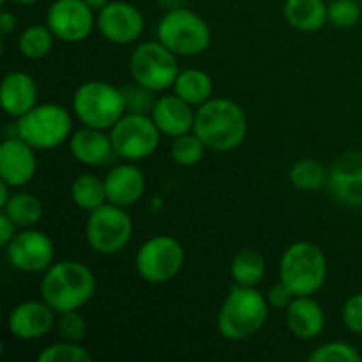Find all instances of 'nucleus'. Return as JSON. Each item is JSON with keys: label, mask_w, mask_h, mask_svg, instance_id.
Listing matches in <instances>:
<instances>
[{"label": "nucleus", "mask_w": 362, "mask_h": 362, "mask_svg": "<svg viewBox=\"0 0 362 362\" xmlns=\"http://www.w3.org/2000/svg\"><path fill=\"white\" fill-rule=\"evenodd\" d=\"M193 131L209 151L232 152L247 136V117L239 103L226 98H212L194 113Z\"/></svg>", "instance_id": "1"}, {"label": "nucleus", "mask_w": 362, "mask_h": 362, "mask_svg": "<svg viewBox=\"0 0 362 362\" xmlns=\"http://www.w3.org/2000/svg\"><path fill=\"white\" fill-rule=\"evenodd\" d=\"M95 286V276L87 265L78 260H60L42 272L39 293L57 313H66L90 303Z\"/></svg>", "instance_id": "2"}, {"label": "nucleus", "mask_w": 362, "mask_h": 362, "mask_svg": "<svg viewBox=\"0 0 362 362\" xmlns=\"http://www.w3.org/2000/svg\"><path fill=\"white\" fill-rule=\"evenodd\" d=\"M269 311L271 304L260 290L235 285L219 306L218 332L226 341H246L265 327Z\"/></svg>", "instance_id": "3"}, {"label": "nucleus", "mask_w": 362, "mask_h": 362, "mask_svg": "<svg viewBox=\"0 0 362 362\" xmlns=\"http://www.w3.org/2000/svg\"><path fill=\"white\" fill-rule=\"evenodd\" d=\"M327 258L324 250L310 240L290 244L279 260V281L285 283L293 296H315L327 281Z\"/></svg>", "instance_id": "4"}, {"label": "nucleus", "mask_w": 362, "mask_h": 362, "mask_svg": "<svg viewBox=\"0 0 362 362\" xmlns=\"http://www.w3.org/2000/svg\"><path fill=\"white\" fill-rule=\"evenodd\" d=\"M73 113L83 126L110 131L126 115V95L122 87L105 80H88L73 94Z\"/></svg>", "instance_id": "5"}, {"label": "nucleus", "mask_w": 362, "mask_h": 362, "mask_svg": "<svg viewBox=\"0 0 362 362\" xmlns=\"http://www.w3.org/2000/svg\"><path fill=\"white\" fill-rule=\"evenodd\" d=\"M16 134L35 151H52L69 141L73 117L57 103H39L30 112L16 119Z\"/></svg>", "instance_id": "6"}, {"label": "nucleus", "mask_w": 362, "mask_h": 362, "mask_svg": "<svg viewBox=\"0 0 362 362\" xmlns=\"http://www.w3.org/2000/svg\"><path fill=\"white\" fill-rule=\"evenodd\" d=\"M158 41L177 57H197L207 52L212 42V30L207 21L186 7L166 11L158 23Z\"/></svg>", "instance_id": "7"}, {"label": "nucleus", "mask_w": 362, "mask_h": 362, "mask_svg": "<svg viewBox=\"0 0 362 362\" xmlns=\"http://www.w3.org/2000/svg\"><path fill=\"white\" fill-rule=\"evenodd\" d=\"M129 73L133 81L159 94L173 88L180 69L172 49L161 41H145L131 53Z\"/></svg>", "instance_id": "8"}, {"label": "nucleus", "mask_w": 362, "mask_h": 362, "mask_svg": "<svg viewBox=\"0 0 362 362\" xmlns=\"http://www.w3.org/2000/svg\"><path fill=\"white\" fill-rule=\"evenodd\" d=\"M186 262L184 246L172 235H154L134 255V269L144 281L165 285L180 274Z\"/></svg>", "instance_id": "9"}, {"label": "nucleus", "mask_w": 362, "mask_h": 362, "mask_svg": "<svg viewBox=\"0 0 362 362\" xmlns=\"http://www.w3.org/2000/svg\"><path fill=\"white\" fill-rule=\"evenodd\" d=\"M85 237L90 250L98 255H117L129 244L133 237V219L126 207L110 202L88 212Z\"/></svg>", "instance_id": "10"}, {"label": "nucleus", "mask_w": 362, "mask_h": 362, "mask_svg": "<svg viewBox=\"0 0 362 362\" xmlns=\"http://www.w3.org/2000/svg\"><path fill=\"white\" fill-rule=\"evenodd\" d=\"M115 156L126 161H144L161 145V131L147 113H126L110 129Z\"/></svg>", "instance_id": "11"}, {"label": "nucleus", "mask_w": 362, "mask_h": 362, "mask_svg": "<svg viewBox=\"0 0 362 362\" xmlns=\"http://www.w3.org/2000/svg\"><path fill=\"white\" fill-rule=\"evenodd\" d=\"M7 262L27 274H39L55 262V244L48 233L35 228H21L6 246Z\"/></svg>", "instance_id": "12"}, {"label": "nucleus", "mask_w": 362, "mask_h": 362, "mask_svg": "<svg viewBox=\"0 0 362 362\" xmlns=\"http://www.w3.org/2000/svg\"><path fill=\"white\" fill-rule=\"evenodd\" d=\"M83 0H55L46 11V25L57 41L76 42L85 41L95 28L98 14Z\"/></svg>", "instance_id": "13"}, {"label": "nucleus", "mask_w": 362, "mask_h": 362, "mask_svg": "<svg viewBox=\"0 0 362 362\" xmlns=\"http://www.w3.org/2000/svg\"><path fill=\"white\" fill-rule=\"evenodd\" d=\"M95 28L112 45H133L141 37L145 18L136 6L124 0H112L108 6L98 11Z\"/></svg>", "instance_id": "14"}, {"label": "nucleus", "mask_w": 362, "mask_h": 362, "mask_svg": "<svg viewBox=\"0 0 362 362\" xmlns=\"http://www.w3.org/2000/svg\"><path fill=\"white\" fill-rule=\"evenodd\" d=\"M57 317L59 313L42 299L23 300L7 315V331L20 341H37L55 327Z\"/></svg>", "instance_id": "15"}, {"label": "nucleus", "mask_w": 362, "mask_h": 362, "mask_svg": "<svg viewBox=\"0 0 362 362\" xmlns=\"http://www.w3.org/2000/svg\"><path fill=\"white\" fill-rule=\"evenodd\" d=\"M331 197L350 209L362 207V151H349L332 163L327 177Z\"/></svg>", "instance_id": "16"}, {"label": "nucleus", "mask_w": 362, "mask_h": 362, "mask_svg": "<svg viewBox=\"0 0 362 362\" xmlns=\"http://www.w3.org/2000/svg\"><path fill=\"white\" fill-rule=\"evenodd\" d=\"M37 172L35 148L20 136L6 138L0 144V180L18 189L32 182Z\"/></svg>", "instance_id": "17"}, {"label": "nucleus", "mask_w": 362, "mask_h": 362, "mask_svg": "<svg viewBox=\"0 0 362 362\" xmlns=\"http://www.w3.org/2000/svg\"><path fill=\"white\" fill-rule=\"evenodd\" d=\"M147 187L145 173L136 165H117L106 173L105 177V189L106 200L119 207H131L141 200Z\"/></svg>", "instance_id": "18"}, {"label": "nucleus", "mask_w": 362, "mask_h": 362, "mask_svg": "<svg viewBox=\"0 0 362 362\" xmlns=\"http://www.w3.org/2000/svg\"><path fill=\"white\" fill-rule=\"evenodd\" d=\"M194 113H197V108L173 92V94L159 95L154 108H152L151 117L154 119L156 126L159 127L163 136L177 138L180 134L193 131Z\"/></svg>", "instance_id": "19"}, {"label": "nucleus", "mask_w": 362, "mask_h": 362, "mask_svg": "<svg viewBox=\"0 0 362 362\" xmlns=\"http://www.w3.org/2000/svg\"><path fill=\"white\" fill-rule=\"evenodd\" d=\"M39 99V88L34 76L25 71H11L4 76L0 87V103L6 115L20 119L30 112Z\"/></svg>", "instance_id": "20"}, {"label": "nucleus", "mask_w": 362, "mask_h": 362, "mask_svg": "<svg viewBox=\"0 0 362 362\" xmlns=\"http://www.w3.org/2000/svg\"><path fill=\"white\" fill-rule=\"evenodd\" d=\"M69 148L73 158L85 166H101L115 156L110 133L98 127L83 126L81 129L73 131Z\"/></svg>", "instance_id": "21"}, {"label": "nucleus", "mask_w": 362, "mask_h": 362, "mask_svg": "<svg viewBox=\"0 0 362 362\" xmlns=\"http://www.w3.org/2000/svg\"><path fill=\"white\" fill-rule=\"evenodd\" d=\"M286 325L296 338L310 341L325 329V311L313 296H299L286 308Z\"/></svg>", "instance_id": "22"}, {"label": "nucleus", "mask_w": 362, "mask_h": 362, "mask_svg": "<svg viewBox=\"0 0 362 362\" xmlns=\"http://www.w3.org/2000/svg\"><path fill=\"white\" fill-rule=\"evenodd\" d=\"M283 14L286 23L299 32H318L329 23L324 0H285Z\"/></svg>", "instance_id": "23"}, {"label": "nucleus", "mask_w": 362, "mask_h": 362, "mask_svg": "<svg viewBox=\"0 0 362 362\" xmlns=\"http://www.w3.org/2000/svg\"><path fill=\"white\" fill-rule=\"evenodd\" d=\"M173 92L180 99L189 103L191 106L198 108L204 103H207L209 99L214 98L212 95L214 94V81H212V76L209 73L191 67V69L180 71L175 83H173Z\"/></svg>", "instance_id": "24"}, {"label": "nucleus", "mask_w": 362, "mask_h": 362, "mask_svg": "<svg viewBox=\"0 0 362 362\" xmlns=\"http://www.w3.org/2000/svg\"><path fill=\"white\" fill-rule=\"evenodd\" d=\"M267 264L264 255L255 247H243L233 255L230 262V276L239 286H255L257 288L265 278Z\"/></svg>", "instance_id": "25"}, {"label": "nucleus", "mask_w": 362, "mask_h": 362, "mask_svg": "<svg viewBox=\"0 0 362 362\" xmlns=\"http://www.w3.org/2000/svg\"><path fill=\"white\" fill-rule=\"evenodd\" d=\"M71 200L80 211L92 212L98 207L105 205L106 189H105V177H99L95 173H80L71 184Z\"/></svg>", "instance_id": "26"}, {"label": "nucleus", "mask_w": 362, "mask_h": 362, "mask_svg": "<svg viewBox=\"0 0 362 362\" xmlns=\"http://www.w3.org/2000/svg\"><path fill=\"white\" fill-rule=\"evenodd\" d=\"M0 211L20 230L34 228L45 216V204L32 193H13Z\"/></svg>", "instance_id": "27"}, {"label": "nucleus", "mask_w": 362, "mask_h": 362, "mask_svg": "<svg viewBox=\"0 0 362 362\" xmlns=\"http://www.w3.org/2000/svg\"><path fill=\"white\" fill-rule=\"evenodd\" d=\"M55 35L48 25H28L18 37V49L28 60H42L55 45Z\"/></svg>", "instance_id": "28"}, {"label": "nucleus", "mask_w": 362, "mask_h": 362, "mask_svg": "<svg viewBox=\"0 0 362 362\" xmlns=\"http://www.w3.org/2000/svg\"><path fill=\"white\" fill-rule=\"evenodd\" d=\"M288 177L293 187L306 191V193H313V191H318L324 186H327L329 172L320 161L308 158L293 163Z\"/></svg>", "instance_id": "29"}, {"label": "nucleus", "mask_w": 362, "mask_h": 362, "mask_svg": "<svg viewBox=\"0 0 362 362\" xmlns=\"http://www.w3.org/2000/svg\"><path fill=\"white\" fill-rule=\"evenodd\" d=\"M172 147H170V156L173 161L184 168L198 165L205 158V152L209 151L207 145L204 144L200 136L194 131H189L186 134L172 138Z\"/></svg>", "instance_id": "30"}, {"label": "nucleus", "mask_w": 362, "mask_h": 362, "mask_svg": "<svg viewBox=\"0 0 362 362\" xmlns=\"http://www.w3.org/2000/svg\"><path fill=\"white\" fill-rule=\"evenodd\" d=\"M94 357L85 349L81 343L60 341L52 343V345L45 346L41 352L37 354V362H92Z\"/></svg>", "instance_id": "31"}, {"label": "nucleus", "mask_w": 362, "mask_h": 362, "mask_svg": "<svg viewBox=\"0 0 362 362\" xmlns=\"http://www.w3.org/2000/svg\"><path fill=\"white\" fill-rule=\"evenodd\" d=\"M310 362H361L359 350L346 341H329L317 346L308 356Z\"/></svg>", "instance_id": "32"}, {"label": "nucleus", "mask_w": 362, "mask_h": 362, "mask_svg": "<svg viewBox=\"0 0 362 362\" xmlns=\"http://www.w3.org/2000/svg\"><path fill=\"white\" fill-rule=\"evenodd\" d=\"M362 7L359 0H332L327 4L329 23L336 28H352L359 23Z\"/></svg>", "instance_id": "33"}, {"label": "nucleus", "mask_w": 362, "mask_h": 362, "mask_svg": "<svg viewBox=\"0 0 362 362\" xmlns=\"http://www.w3.org/2000/svg\"><path fill=\"white\" fill-rule=\"evenodd\" d=\"M55 327L59 331L60 339H66V341L81 343L87 336V322H85V317L80 313V310L59 313Z\"/></svg>", "instance_id": "34"}, {"label": "nucleus", "mask_w": 362, "mask_h": 362, "mask_svg": "<svg viewBox=\"0 0 362 362\" xmlns=\"http://www.w3.org/2000/svg\"><path fill=\"white\" fill-rule=\"evenodd\" d=\"M122 90L124 95H126L127 113H147V115H151L152 108H154L156 101H158L156 92L141 87L136 81H133L127 87H122Z\"/></svg>", "instance_id": "35"}, {"label": "nucleus", "mask_w": 362, "mask_h": 362, "mask_svg": "<svg viewBox=\"0 0 362 362\" xmlns=\"http://www.w3.org/2000/svg\"><path fill=\"white\" fill-rule=\"evenodd\" d=\"M345 327L354 334H362V292L354 293L345 300L341 310Z\"/></svg>", "instance_id": "36"}, {"label": "nucleus", "mask_w": 362, "mask_h": 362, "mask_svg": "<svg viewBox=\"0 0 362 362\" xmlns=\"http://www.w3.org/2000/svg\"><path fill=\"white\" fill-rule=\"evenodd\" d=\"M265 297H267L269 304H271V308H274V310H286V308L292 304V300L296 299L292 290H290L283 281L272 285Z\"/></svg>", "instance_id": "37"}, {"label": "nucleus", "mask_w": 362, "mask_h": 362, "mask_svg": "<svg viewBox=\"0 0 362 362\" xmlns=\"http://www.w3.org/2000/svg\"><path fill=\"white\" fill-rule=\"evenodd\" d=\"M16 230L18 226L4 212H0V246L6 247L13 240V237L16 235Z\"/></svg>", "instance_id": "38"}, {"label": "nucleus", "mask_w": 362, "mask_h": 362, "mask_svg": "<svg viewBox=\"0 0 362 362\" xmlns=\"http://www.w3.org/2000/svg\"><path fill=\"white\" fill-rule=\"evenodd\" d=\"M16 27H18V18L14 16L11 11L4 9L2 14H0V32H2L4 37L13 34V32L16 30Z\"/></svg>", "instance_id": "39"}, {"label": "nucleus", "mask_w": 362, "mask_h": 362, "mask_svg": "<svg viewBox=\"0 0 362 362\" xmlns=\"http://www.w3.org/2000/svg\"><path fill=\"white\" fill-rule=\"evenodd\" d=\"M13 189H14V187H11L9 184L4 182V180H0V209H2L4 205L9 202V198L13 197V193H11Z\"/></svg>", "instance_id": "40"}, {"label": "nucleus", "mask_w": 362, "mask_h": 362, "mask_svg": "<svg viewBox=\"0 0 362 362\" xmlns=\"http://www.w3.org/2000/svg\"><path fill=\"white\" fill-rule=\"evenodd\" d=\"M83 2L87 4V6H90L94 11H101L103 7L108 6V4L112 2V0H83Z\"/></svg>", "instance_id": "41"}, {"label": "nucleus", "mask_w": 362, "mask_h": 362, "mask_svg": "<svg viewBox=\"0 0 362 362\" xmlns=\"http://www.w3.org/2000/svg\"><path fill=\"white\" fill-rule=\"evenodd\" d=\"M7 0H2V6H6ZM13 4H16V6H34V4H37L39 0H11Z\"/></svg>", "instance_id": "42"}, {"label": "nucleus", "mask_w": 362, "mask_h": 362, "mask_svg": "<svg viewBox=\"0 0 362 362\" xmlns=\"http://www.w3.org/2000/svg\"><path fill=\"white\" fill-rule=\"evenodd\" d=\"M359 2H361V7H362V0H359Z\"/></svg>", "instance_id": "43"}]
</instances>
